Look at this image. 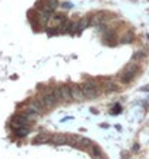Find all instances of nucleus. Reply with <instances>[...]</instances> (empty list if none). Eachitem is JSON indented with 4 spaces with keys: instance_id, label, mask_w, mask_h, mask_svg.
I'll return each mask as SVG.
<instances>
[{
    "instance_id": "nucleus-1",
    "label": "nucleus",
    "mask_w": 149,
    "mask_h": 159,
    "mask_svg": "<svg viewBox=\"0 0 149 159\" xmlns=\"http://www.w3.org/2000/svg\"><path fill=\"white\" fill-rule=\"evenodd\" d=\"M137 69H139V64L136 63V60H132V61L124 67V70L119 75V79H120L121 83H129L132 82L135 76L137 75Z\"/></svg>"
},
{
    "instance_id": "nucleus-2",
    "label": "nucleus",
    "mask_w": 149,
    "mask_h": 159,
    "mask_svg": "<svg viewBox=\"0 0 149 159\" xmlns=\"http://www.w3.org/2000/svg\"><path fill=\"white\" fill-rule=\"evenodd\" d=\"M98 88L100 85L96 83V80H86V82L82 85V91H83V95L85 98H96L98 97Z\"/></svg>"
},
{
    "instance_id": "nucleus-3",
    "label": "nucleus",
    "mask_w": 149,
    "mask_h": 159,
    "mask_svg": "<svg viewBox=\"0 0 149 159\" xmlns=\"http://www.w3.org/2000/svg\"><path fill=\"white\" fill-rule=\"evenodd\" d=\"M37 99H38V102L44 107V108H51V107H54L58 101L53 93H44V95H40V97H37Z\"/></svg>"
},
{
    "instance_id": "nucleus-4",
    "label": "nucleus",
    "mask_w": 149,
    "mask_h": 159,
    "mask_svg": "<svg viewBox=\"0 0 149 159\" xmlns=\"http://www.w3.org/2000/svg\"><path fill=\"white\" fill-rule=\"evenodd\" d=\"M28 118L24 116V114H16V116L12 117L10 120V125L12 129H18V127H24V125H28Z\"/></svg>"
},
{
    "instance_id": "nucleus-5",
    "label": "nucleus",
    "mask_w": 149,
    "mask_h": 159,
    "mask_svg": "<svg viewBox=\"0 0 149 159\" xmlns=\"http://www.w3.org/2000/svg\"><path fill=\"white\" fill-rule=\"evenodd\" d=\"M38 19L43 22V24H47L50 19H53V10L47 9L45 6L44 7H41L38 12Z\"/></svg>"
},
{
    "instance_id": "nucleus-6",
    "label": "nucleus",
    "mask_w": 149,
    "mask_h": 159,
    "mask_svg": "<svg viewBox=\"0 0 149 159\" xmlns=\"http://www.w3.org/2000/svg\"><path fill=\"white\" fill-rule=\"evenodd\" d=\"M51 142H53L54 146H62V145H68L69 143V136L66 134H56L51 137Z\"/></svg>"
},
{
    "instance_id": "nucleus-7",
    "label": "nucleus",
    "mask_w": 149,
    "mask_h": 159,
    "mask_svg": "<svg viewBox=\"0 0 149 159\" xmlns=\"http://www.w3.org/2000/svg\"><path fill=\"white\" fill-rule=\"evenodd\" d=\"M60 98L63 101H72V92H70V86L68 85H62L60 86Z\"/></svg>"
},
{
    "instance_id": "nucleus-8",
    "label": "nucleus",
    "mask_w": 149,
    "mask_h": 159,
    "mask_svg": "<svg viewBox=\"0 0 149 159\" xmlns=\"http://www.w3.org/2000/svg\"><path fill=\"white\" fill-rule=\"evenodd\" d=\"M70 92H72V98L73 99H76V101L85 98L83 91H82V86H79V85H73V86H70Z\"/></svg>"
},
{
    "instance_id": "nucleus-9",
    "label": "nucleus",
    "mask_w": 149,
    "mask_h": 159,
    "mask_svg": "<svg viewBox=\"0 0 149 159\" xmlns=\"http://www.w3.org/2000/svg\"><path fill=\"white\" fill-rule=\"evenodd\" d=\"M51 140V136L48 134V133H40L34 140H32V143L34 145H44V143H47Z\"/></svg>"
},
{
    "instance_id": "nucleus-10",
    "label": "nucleus",
    "mask_w": 149,
    "mask_h": 159,
    "mask_svg": "<svg viewBox=\"0 0 149 159\" xmlns=\"http://www.w3.org/2000/svg\"><path fill=\"white\" fill-rule=\"evenodd\" d=\"M28 105H29V108H31L32 111H35L37 114H41V112H43V108H44V107L40 104L37 98H35V99H29Z\"/></svg>"
},
{
    "instance_id": "nucleus-11",
    "label": "nucleus",
    "mask_w": 149,
    "mask_h": 159,
    "mask_svg": "<svg viewBox=\"0 0 149 159\" xmlns=\"http://www.w3.org/2000/svg\"><path fill=\"white\" fill-rule=\"evenodd\" d=\"M104 20H105V16H104V13H95L91 18V25H94V26H100V25H101Z\"/></svg>"
},
{
    "instance_id": "nucleus-12",
    "label": "nucleus",
    "mask_w": 149,
    "mask_h": 159,
    "mask_svg": "<svg viewBox=\"0 0 149 159\" xmlns=\"http://www.w3.org/2000/svg\"><path fill=\"white\" fill-rule=\"evenodd\" d=\"M13 133L18 136V137H25V136H28L29 129H28V125H24V127H18V129H13Z\"/></svg>"
},
{
    "instance_id": "nucleus-13",
    "label": "nucleus",
    "mask_w": 149,
    "mask_h": 159,
    "mask_svg": "<svg viewBox=\"0 0 149 159\" xmlns=\"http://www.w3.org/2000/svg\"><path fill=\"white\" fill-rule=\"evenodd\" d=\"M22 114H24L25 117H26V118H28V120H34V118H37V117L40 116V114H37V112H35V111H32L31 110V108H25L24 110V112H22Z\"/></svg>"
},
{
    "instance_id": "nucleus-14",
    "label": "nucleus",
    "mask_w": 149,
    "mask_h": 159,
    "mask_svg": "<svg viewBox=\"0 0 149 159\" xmlns=\"http://www.w3.org/2000/svg\"><path fill=\"white\" fill-rule=\"evenodd\" d=\"M89 25H91V18H82L79 20V32L83 31V29H86Z\"/></svg>"
},
{
    "instance_id": "nucleus-15",
    "label": "nucleus",
    "mask_w": 149,
    "mask_h": 159,
    "mask_svg": "<svg viewBox=\"0 0 149 159\" xmlns=\"http://www.w3.org/2000/svg\"><path fill=\"white\" fill-rule=\"evenodd\" d=\"M119 88L115 85L114 82H107L105 85H102V91L104 92H113V91H117Z\"/></svg>"
},
{
    "instance_id": "nucleus-16",
    "label": "nucleus",
    "mask_w": 149,
    "mask_h": 159,
    "mask_svg": "<svg viewBox=\"0 0 149 159\" xmlns=\"http://www.w3.org/2000/svg\"><path fill=\"white\" fill-rule=\"evenodd\" d=\"M92 145H94L92 140L86 139V137H81V139H79V148H82V149H83V148H91Z\"/></svg>"
},
{
    "instance_id": "nucleus-17",
    "label": "nucleus",
    "mask_w": 149,
    "mask_h": 159,
    "mask_svg": "<svg viewBox=\"0 0 149 159\" xmlns=\"http://www.w3.org/2000/svg\"><path fill=\"white\" fill-rule=\"evenodd\" d=\"M45 7H47V9H50V10H56L58 7V0H47V2H45Z\"/></svg>"
},
{
    "instance_id": "nucleus-18",
    "label": "nucleus",
    "mask_w": 149,
    "mask_h": 159,
    "mask_svg": "<svg viewBox=\"0 0 149 159\" xmlns=\"http://www.w3.org/2000/svg\"><path fill=\"white\" fill-rule=\"evenodd\" d=\"M75 32L79 34V20L70 22V25H69V34H75Z\"/></svg>"
},
{
    "instance_id": "nucleus-19",
    "label": "nucleus",
    "mask_w": 149,
    "mask_h": 159,
    "mask_svg": "<svg viewBox=\"0 0 149 159\" xmlns=\"http://www.w3.org/2000/svg\"><path fill=\"white\" fill-rule=\"evenodd\" d=\"M146 57V51H143V50H136L135 53H133V60H142V58Z\"/></svg>"
},
{
    "instance_id": "nucleus-20",
    "label": "nucleus",
    "mask_w": 149,
    "mask_h": 159,
    "mask_svg": "<svg viewBox=\"0 0 149 159\" xmlns=\"http://www.w3.org/2000/svg\"><path fill=\"white\" fill-rule=\"evenodd\" d=\"M132 41H133V34H132L130 31L127 32V34H124L123 37H121V43L123 44H130Z\"/></svg>"
},
{
    "instance_id": "nucleus-21",
    "label": "nucleus",
    "mask_w": 149,
    "mask_h": 159,
    "mask_svg": "<svg viewBox=\"0 0 149 159\" xmlns=\"http://www.w3.org/2000/svg\"><path fill=\"white\" fill-rule=\"evenodd\" d=\"M47 34L50 35V37H53V35H57L58 34V28H47Z\"/></svg>"
},
{
    "instance_id": "nucleus-22",
    "label": "nucleus",
    "mask_w": 149,
    "mask_h": 159,
    "mask_svg": "<svg viewBox=\"0 0 149 159\" xmlns=\"http://www.w3.org/2000/svg\"><path fill=\"white\" fill-rule=\"evenodd\" d=\"M120 112H121V107H120V104H117V105L113 108L111 114H120Z\"/></svg>"
},
{
    "instance_id": "nucleus-23",
    "label": "nucleus",
    "mask_w": 149,
    "mask_h": 159,
    "mask_svg": "<svg viewBox=\"0 0 149 159\" xmlns=\"http://www.w3.org/2000/svg\"><path fill=\"white\" fill-rule=\"evenodd\" d=\"M62 7L63 9H72L73 5L70 3V2H64V3H62Z\"/></svg>"
},
{
    "instance_id": "nucleus-24",
    "label": "nucleus",
    "mask_w": 149,
    "mask_h": 159,
    "mask_svg": "<svg viewBox=\"0 0 149 159\" xmlns=\"http://www.w3.org/2000/svg\"><path fill=\"white\" fill-rule=\"evenodd\" d=\"M139 91H140V92H148V91H149V86H143V88H140Z\"/></svg>"
}]
</instances>
